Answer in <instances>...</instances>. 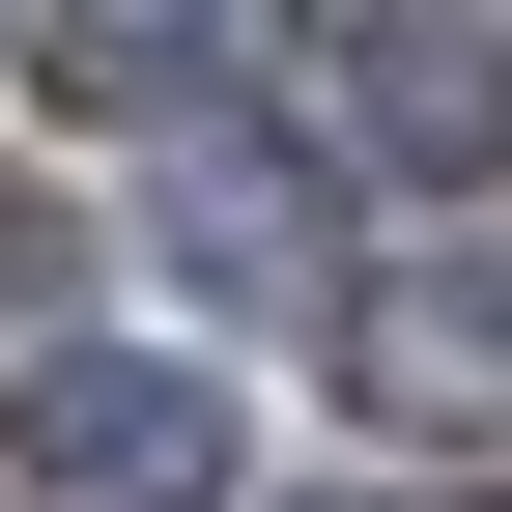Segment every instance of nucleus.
<instances>
[{
	"label": "nucleus",
	"mask_w": 512,
	"mask_h": 512,
	"mask_svg": "<svg viewBox=\"0 0 512 512\" xmlns=\"http://www.w3.org/2000/svg\"><path fill=\"white\" fill-rule=\"evenodd\" d=\"M0 456H29V512H228L256 484V399L200 342H29L0 370Z\"/></svg>",
	"instance_id": "obj_1"
},
{
	"label": "nucleus",
	"mask_w": 512,
	"mask_h": 512,
	"mask_svg": "<svg viewBox=\"0 0 512 512\" xmlns=\"http://www.w3.org/2000/svg\"><path fill=\"white\" fill-rule=\"evenodd\" d=\"M342 399L399 427L427 484L512 456V228H399V256H370V285H342Z\"/></svg>",
	"instance_id": "obj_2"
},
{
	"label": "nucleus",
	"mask_w": 512,
	"mask_h": 512,
	"mask_svg": "<svg viewBox=\"0 0 512 512\" xmlns=\"http://www.w3.org/2000/svg\"><path fill=\"white\" fill-rule=\"evenodd\" d=\"M57 114H114V143H171V114H256V0H57L29 29Z\"/></svg>",
	"instance_id": "obj_3"
},
{
	"label": "nucleus",
	"mask_w": 512,
	"mask_h": 512,
	"mask_svg": "<svg viewBox=\"0 0 512 512\" xmlns=\"http://www.w3.org/2000/svg\"><path fill=\"white\" fill-rule=\"evenodd\" d=\"M313 228L342 200H313V143H256V114H171L143 143V256H200V285H285Z\"/></svg>",
	"instance_id": "obj_4"
},
{
	"label": "nucleus",
	"mask_w": 512,
	"mask_h": 512,
	"mask_svg": "<svg viewBox=\"0 0 512 512\" xmlns=\"http://www.w3.org/2000/svg\"><path fill=\"white\" fill-rule=\"evenodd\" d=\"M342 143H399V171H484V143H512V57L456 29V0H342Z\"/></svg>",
	"instance_id": "obj_5"
},
{
	"label": "nucleus",
	"mask_w": 512,
	"mask_h": 512,
	"mask_svg": "<svg viewBox=\"0 0 512 512\" xmlns=\"http://www.w3.org/2000/svg\"><path fill=\"white\" fill-rule=\"evenodd\" d=\"M370 512H456V484H370Z\"/></svg>",
	"instance_id": "obj_6"
},
{
	"label": "nucleus",
	"mask_w": 512,
	"mask_h": 512,
	"mask_svg": "<svg viewBox=\"0 0 512 512\" xmlns=\"http://www.w3.org/2000/svg\"><path fill=\"white\" fill-rule=\"evenodd\" d=\"M0 57H29V29H0Z\"/></svg>",
	"instance_id": "obj_7"
}]
</instances>
